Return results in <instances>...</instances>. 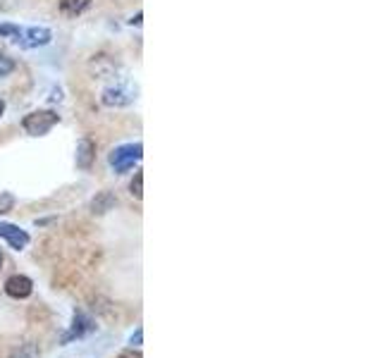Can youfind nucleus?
Returning <instances> with one entry per match:
<instances>
[{"instance_id": "nucleus-11", "label": "nucleus", "mask_w": 382, "mask_h": 358, "mask_svg": "<svg viewBox=\"0 0 382 358\" xmlns=\"http://www.w3.org/2000/svg\"><path fill=\"white\" fill-rule=\"evenodd\" d=\"M22 29L17 24H0V36L3 38H13V41H20Z\"/></svg>"}, {"instance_id": "nucleus-2", "label": "nucleus", "mask_w": 382, "mask_h": 358, "mask_svg": "<svg viewBox=\"0 0 382 358\" xmlns=\"http://www.w3.org/2000/svg\"><path fill=\"white\" fill-rule=\"evenodd\" d=\"M143 146L141 143H125V146H118L113 153H110L108 163L115 172H127L134 167V163L141 160Z\"/></svg>"}, {"instance_id": "nucleus-8", "label": "nucleus", "mask_w": 382, "mask_h": 358, "mask_svg": "<svg viewBox=\"0 0 382 358\" xmlns=\"http://www.w3.org/2000/svg\"><path fill=\"white\" fill-rule=\"evenodd\" d=\"M96 160V143L91 138H82L77 146V167L82 170H89Z\"/></svg>"}, {"instance_id": "nucleus-7", "label": "nucleus", "mask_w": 382, "mask_h": 358, "mask_svg": "<svg viewBox=\"0 0 382 358\" xmlns=\"http://www.w3.org/2000/svg\"><path fill=\"white\" fill-rule=\"evenodd\" d=\"M0 239L8 241V244L13 246L15 251H22V248L29 244V234L24 232V229L15 227V224H10V222L0 224Z\"/></svg>"}, {"instance_id": "nucleus-3", "label": "nucleus", "mask_w": 382, "mask_h": 358, "mask_svg": "<svg viewBox=\"0 0 382 358\" xmlns=\"http://www.w3.org/2000/svg\"><path fill=\"white\" fill-rule=\"evenodd\" d=\"M50 38H53V34H50V29L45 27H31V29H22L20 34V45H24V48H38V45H48Z\"/></svg>"}, {"instance_id": "nucleus-19", "label": "nucleus", "mask_w": 382, "mask_h": 358, "mask_svg": "<svg viewBox=\"0 0 382 358\" xmlns=\"http://www.w3.org/2000/svg\"><path fill=\"white\" fill-rule=\"evenodd\" d=\"M0 268H3V253H0Z\"/></svg>"}, {"instance_id": "nucleus-9", "label": "nucleus", "mask_w": 382, "mask_h": 358, "mask_svg": "<svg viewBox=\"0 0 382 358\" xmlns=\"http://www.w3.org/2000/svg\"><path fill=\"white\" fill-rule=\"evenodd\" d=\"M113 206H115V196L110 194V192H101V194H96V199L91 201V210H94L96 215H103V213L113 210Z\"/></svg>"}, {"instance_id": "nucleus-14", "label": "nucleus", "mask_w": 382, "mask_h": 358, "mask_svg": "<svg viewBox=\"0 0 382 358\" xmlns=\"http://www.w3.org/2000/svg\"><path fill=\"white\" fill-rule=\"evenodd\" d=\"M132 194H134L136 199H141V196H143V175H141V172H136L134 182H132Z\"/></svg>"}, {"instance_id": "nucleus-10", "label": "nucleus", "mask_w": 382, "mask_h": 358, "mask_svg": "<svg viewBox=\"0 0 382 358\" xmlns=\"http://www.w3.org/2000/svg\"><path fill=\"white\" fill-rule=\"evenodd\" d=\"M91 5V0H60V10L65 15H79Z\"/></svg>"}, {"instance_id": "nucleus-15", "label": "nucleus", "mask_w": 382, "mask_h": 358, "mask_svg": "<svg viewBox=\"0 0 382 358\" xmlns=\"http://www.w3.org/2000/svg\"><path fill=\"white\" fill-rule=\"evenodd\" d=\"M120 358H141V354H134V351H125Z\"/></svg>"}, {"instance_id": "nucleus-5", "label": "nucleus", "mask_w": 382, "mask_h": 358, "mask_svg": "<svg viewBox=\"0 0 382 358\" xmlns=\"http://www.w3.org/2000/svg\"><path fill=\"white\" fill-rule=\"evenodd\" d=\"M94 330H96V322L86 313H82V310H77V313H74V320H72V327H69V332L62 337V344L72 342V339H82L84 334H89Z\"/></svg>"}, {"instance_id": "nucleus-6", "label": "nucleus", "mask_w": 382, "mask_h": 358, "mask_svg": "<svg viewBox=\"0 0 382 358\" xmlns=\"http://www.w3.org/2000/svg\"><path fill=\"white\" fill-rule=\"evenodd\" d=\"M34 292V282L27 275H13L5 282V294L13 299H27Z\"/></svg>"}, {"instance_id": "nucleus-1", "label": "nucleus", "mask_w": 382, "mask_h": 358, "mask_svg": "<svg viewBox=\"0 0 382 358\" xmlns=\"http://www.w3.org/2000/svg\"><path fill=\"white\" fill-rule=\"evenodd\" d=\"M60 122V115L53 110H34L29 113L24 120H22V127H24L27 134L31 136H43L48 134L53 127Z\"/></svg>"}, {"instance_id": "nucleus-17", "label": "nucleus", "mask_w": 382, "mask_h": 358, "mask_svg": "<svg viewBox=\"0 0 382 358\" xmlns=\"http://www.w3.org/2000/svg\"><path fill=\"white\" fill-rule=\"evenodd\" d=\"M139 344V342H141V330H136V334H134V337H132V344Z\"/></svg>"}, {"instance_id": "nucleus-16", "label": "nucleus", "mask_w": 382, "mask_h": 358, "mask_svg": "<svg viewBox=\"0 0 382 358\" xmlns=\"http://www.w3.org/2000/svg\"><path fill=\"white\" fill-rule=\"evenodd\" d=\"M132 24H141V13H136V17H132Z\"/></svg>"}, {"instance_id": "nucleus-13", "label": "nucleus", "mask_w": 382, "mask_h": 358, "mask_svg": "<svg viewBox=\"0 0 382 358\" xmlns=\"http://www.w3.org/2000/svg\"><path fill=\"white\" fill-rule=\"evenodd\" d=\"M13 206H15V196L13 194H8V192L0 194V215L8 213V210H13Z\"/></svg>"}, {"instance_id": "nucleus-12", "label": "nucleus", "mask_w": 382, "mask_h": 358, "mask_svg": "<svg viewBox=\"0 0 382 358\" xmlns=\"http://www.w3.org/2000/svg\"><path fill=\"white\" fill-rule=\"evenodd\" d=\"M13 72H15V60L10 55L0 53V77H8Z\"/></svg>"}, {"instance_id": "nucleus-4", "label": "nucleus", "mask_w": 382, "mask_h": 358, "mask_svg": "<svg viewBox=\"0 0 382 358\" xmlns=\"http://www.w3.org/2000/svg\"><path fill=\"white\" fill-rule=\"evenodd\" d=\"M134 101V89L132 86H110V89L103 91V103L108 108H122L129 106Z\"/></svg>"}, {"instance_id": "nucleus-18", "label": "nucleus", "mask_w": 382, "mask_h": 358, "mask_svg": "<svg viewBox=\"0 0 382 358\" xmlns=\"http://www.w3.org/2000/svg\"><path fill=\"white\" fill-rule=\"evenodd\" d=\"M3 113H5V101L0 98V117H3Z\"/></svg>"}]
</instances>
